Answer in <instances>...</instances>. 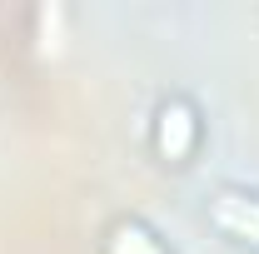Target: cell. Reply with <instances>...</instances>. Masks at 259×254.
<instances>
[{
	"label": "cell",
	"mask_w": 259,
	"mask_h": 254,
	"mask_svg": "<svg viewBox=\"0 0 259 254\" xmlns=\"http://www.w3.org/2000/svg\"><path fill=\"white\" fill-rule=\"evenodd\" d=\"M209 220L220 224L225 234H234V239H249V244H259V199H249V194H214V204H209Z\"/></svg>",
	"instance_id": "1"
},
{
	"label": "cell",
	"mask_w": 259,
	"mask_h": 254,
	"mask_svg": "<svg viewBox=\"0 0 259 254\" xmlns=\"http://www.w3.org/2000/svg\"><path fill=\"white\" fill-rule=\"evenodd\" d=\"M155 145H160V155H164V159H185V155L194 150V115H190V105L169 100V105L160 110Z\"/></svg>",
	"instance_id": "2"
},
{
	"label": "cell",
	"mask_w": 259,
	"mask_h": 254,
	"mask_svg": "<svg viewBox=\"0 0 259 254\" xmlns=\"http://www.w3.org/2000/svg\"><path fill=\"white\" fill-rule=\"evenodd\" d=\"M110 254H164L155 234H145L140 224H115L110 229Z\"/></svg>",
	"instance_id": "3"
}]
</instances>
